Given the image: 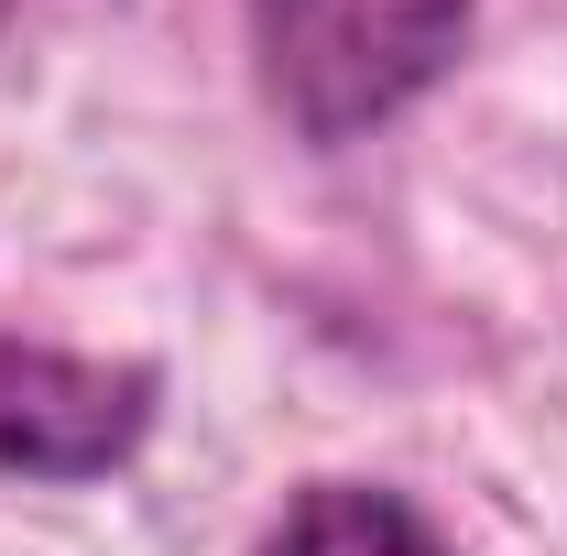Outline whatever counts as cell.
<instances>
[{
	"mask_svg": "<svg viewBox=\"0 0 567 556\" xmlns=\"http://www.w3.org/2000/svg\"><path fill=\"white\" fill-rule=\"evenodd\" d=\"M481 0H251L262 99L295 142H360L470 55Z\"/></svg>",
	"mask_w": 567,
	"mask_h": 556,
	"instance_id": "obj_1",
	"label": "cell"
},
{
	"mask_svg": "<svg viewBox=\"0 0 567 556\" xmlns=\"http://www.w3.org/2000/svg\"><path fill=\"white\" fill-rule=\"evenodd\" d=\"M153 404H164L153 360L0 339V470H22V481H110L153 436Z\"/></svg>",
	"mask_w": 567,
	"mask_h": 556,
	"instance_id": "obj_2",
	"label": "cell"
},
{
	"mask_svg": "<svg viewBox=\"0 0 567 556\" xmlns=\"http://www.w3.org/2000/svg\"><path fill=\"white\" fill-rule=\"evenodd\" d=\"M262 556H447L425 535V513L382 481H306L295 502L274 513Z\"/></svg>",
	"mask_w": 567,
	"mask_h": 556,
	"instance_id": "obj_3",
	"label": "cell"
},
{
	"mask_svg": "<svg viewBox=\"0 0 567 556\" xmlns=\"http://www.w3.org/2000/svg\"><path fill=\"white\" fill-rule=\"evenodd\" d=\"M0 11H11V0H0Z\"/></svg>",
	"mask_w": 567,
	"mask_h": 556,
	"instance_id": "obj_4",
	"label": "cell"
}]
</instances>
